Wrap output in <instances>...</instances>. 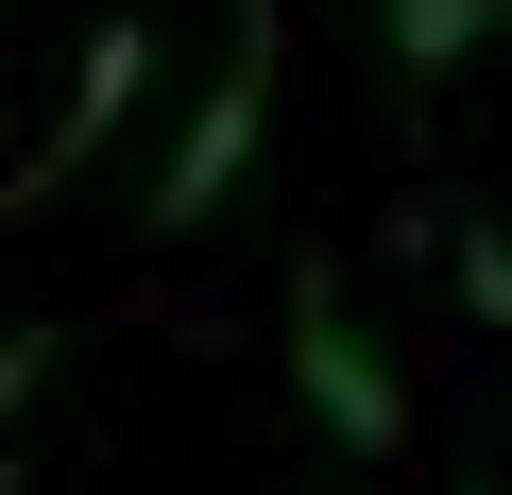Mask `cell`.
Instances as JSON below:
<instances>
[{
	"label": "cell",
	"mask_w": 512,
	"mask_h": 495,
	"mask_svg": "<svg viewBox=\"0 0 512 495\" xmlns=\"http://www.w3.org/2000/svg\"><path fill=\"white\" fill-rule=\"evenodd\" d=\"M291 393H308V427H325L359 478H393V461H410V393H393V359L359 342V308H342V257H325V239L291 257Z\"/></svg>",
	"instance_id": "6da1fadb"
},
{
	"label": "cell",
	"mask_w": 512,
	"mask_h": 495,
	"mask_svg": "<svg viewBox=\"0 0 512 495\" xmlns=\"http://www.w3.org/2000/svg\"><path fill=\"white\" fill-rule=\"evenodd\" d=\"M256 120H274V0H239L222 86L188 103V137H171V154H154V188H137V239H188V222H222V188L256 171Z\"/></svg>",
	"instance_id": "7a4b0ae2"
},
{
	"label": "cell",
	"mask_w": 512,
	"mask_h": 495,
	"mask_svg": "<svg viewBox=\"0 0 512 495\" xmlns=\"http://www.w3.org/2000/svg\"><path fill=\"white\" fill-rule=\"evenodd\" d=\"M137 86H154V18H103V35H86V69H69V103H52V137H35V171H18V205H52V188L137 120Z\"/></svg>",
	"instance_id": "3957f363"
},
{
	"label": "cell",
	"mask_w": 512,
	"mask_h": 495,
	"mask_svg": "<svg viewBox=\"0 0 512 495\" xmlns=\"http://www.w3.org/2000/svg\"><path fill=\"white\" fill-rule=\"evenodd\" d=\"M376 35H393V86H444L512 35V0H376Z\"/></svg>",
	"instance_id": "277c9868"
},
{
	"label": "cell",
	"mask_w": 512,
	"mask_h": 495,
	"mask_svg": "<svg viewBox=\"0 0 512 495\" xmlns=\"http://www.w3.org/2000/svg\"><path fill=\"white\" fill-rule=\"evenodd\" d=\"M444 274H461V308L512 342V222H495V205H461V222H444Z\"/></svg>",
	"instance_id": "5b68a950"
},
{
	"label": "cell",
	"mask_w": 512,
	"mask_h": 495,
	"mask_svg": "<svg viewBox=\"0 0 512 495\" xmlns=\"http://www.w3.org/2000/svg\"><path fill=\"white\" fill-rule=\"evenodd\" d=\"M52 359H69V325H18V342H0V410H35V393H52Z\"/></svg>",
	"instance_id": "8992f818"
},
{
	"label": "cell",
	"mask_w": 512,
	"mask_h": 495,
	"mask_svg": "<svg viewBox=\"0 0 512 495\" xmlns=\"http://www.w3.org/2000/svg\"><path fill=\"white\" fill-rule=\"evenodd\" d=\"M461 495H495V478H461Z\"/></svg>",
	"instance_id": "52a82bcc"
}]
</instances>
